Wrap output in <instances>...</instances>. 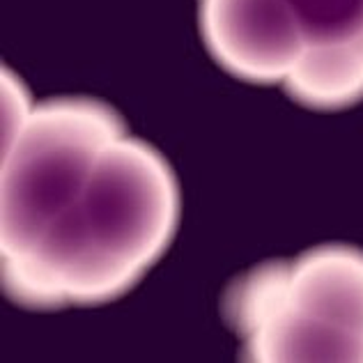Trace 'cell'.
Returning <instances> with one entry per match:
<instances>
[{
  "mask_svg": "<svg viewBox=\"0 0 363 363\" xmlns=\"http://www.w3.org/2000/svg\"><path fill=\"white\" fill-rule=\"evenodd\" d=\"M33 108L26 85L12 72L3 69V155L14 145Z\"/></svg>",
  "mask_w": 363,
  "mask_h": 363,
  "instance_id": "52a82bcc",
  "label": "cell"
},
{
  "mask_svg": "<svg viewBox=\"0 0 363 363\" xmlns=\"http://www.w3.org/2000/svg\"><path fill=\"white\" fill-rule=\"evenodd\" d=\"M285 90L303 106L333 111L363 99V35L308 44L285 79Z\"/></svg>",
  "mask_w": 363,
  "mask_h": 363,
  "instance_id": "5b68a950",
  "label": "cell"
},
{
  "mask_svg": "<svg viewBox=\"0 0 363 363\" xmlns=\"http://www.w3.org/2000/svg\"><path fill=\"white\" fill-rule=\"evenodd\" d=\"M124 136L101 101L55 99L35 106L3 155V260L28 253L83 194L104 150Z\"/></svg>",
  "mask_w": 363,
  "mask_h": 363,
  "instance_id": "3957f363",
  "label": "cell"
},
{
  "mask_svg": "<svg viewBox=\"0 0 363 363\" xmlns=\"http://www.w3.org/2000/svg\"><path fill=\"white\" fill-rule=\"evenodd\" d=\"M177 212L168 164L124 133L101 152L79 200L42 240L5 257V290L33 308L116 299L166 251Z\"/></svg>",
  "mask_w": 363,
  "mask_h": 363,
  "instance_id": "6da1fadb",
  "label": "cell"
},
{
  "mask_svg": "<svg viewBox=\"0 0 363 363\" xmlns=\"http://www.w3.org/2000/svg\"><path fill=\"white\" fill-rule=\"evenodd\" d=\"M308 44L363 35V0H288Z\"/></svg>",
  "mask_w": 363,
  "mask_h": 363,
  "instance_id": "8992f818",
  "label": "cell"
},
{
  "mask_svg": "<svg viewBox=\"0 0 363 363\" xmlns=\"http://www.w3.org/2000/svg\"><path fill=\"white\" fill-rule=\"evenodd\" d=\"M228 311L251 361H363V253L322 246L264 264L235 285Z\"/></svg>",
  "mask_w": 363,
  "mask_h": 363,
  "instance_id": "7a4b0ae2",
  "label": "cell"
},
{
  "mask_svg": "<svg viewBox=\"0 0 363 363\" xmlns=\"http://www.w3.org/2000/svg\"><path fill=\"white\" fill-rule=\"evenodd\" d=\"M209 53L251 83H285L306 49L288 0H200Z\"/></svg>",
  "mask_w": 363,
  "mask_h": 363,
  "instance_id": "277c9868",
  "label": "cell"
}]
</instances>
